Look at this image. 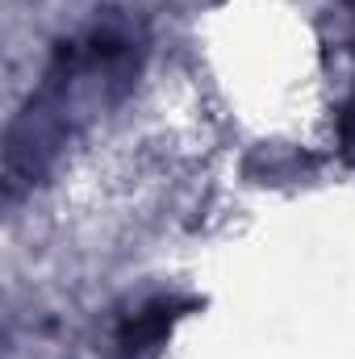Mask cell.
Masks as SVG:
<instances>
[{
	"instance_id": "2",
	"label": "cell",
	"mask_w": 355,
	"mask_h": 359,
	"mask_svg": "<svg viewBox=\"0 0 355 359\" xmlns=\"http://www.w3.org/2000/svg\"><path fill=\"white\" fill-rule=\"evenodd\" d=\"M339 151H343V159L355 168V92L343 100V109H339Z\"/></svg>"
},
{
	"instance_id": "1",
	"label": "cell",
	"mask_w": 355,
	"mask_h": 359,
	"mask_svg": "<svg viewBox=\"0 0 355 359\" xmlns=\"http://www.w3.org/2000/svg\"><path fill=\"white\" fill-rule=\"evenodd\" d=\"M184 309H192V301H151V305H142L134 318H126L121 322V334H117V347H121V355L138 359L147 355V351H155L168 334H172V326H176V318Z\"/></svg>"
}]
</instances>
